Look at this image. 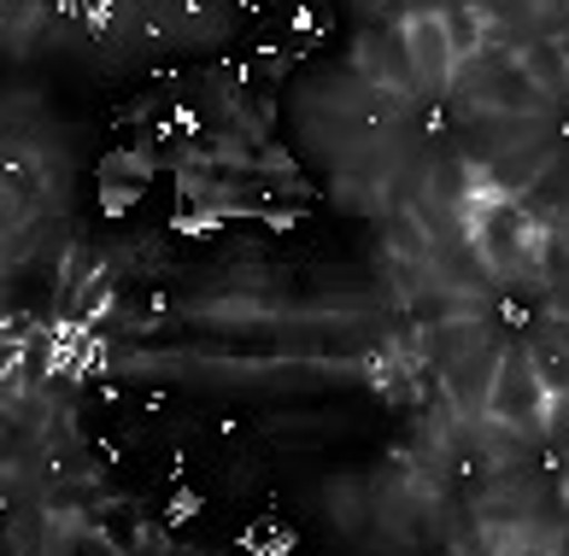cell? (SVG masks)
Wrapping results in <instances>:
<instances>
[{"instance_id":"6da1fadb","label":"cell","mask_w":569,"mask_h":556,"mask_svg":"<svg viewBox=\"0 0 569 556\" xmlns=\"http://www.w3.org/2000/svg\"><path fill=\"white\" fill-rule=\"evenodd\" d=\"M552 416H558V398L535 381L529 352H499L493 393H488V411H481V422H499V427H511V434H540Z\"/></svg>"},{"instance_id":"7a4b0ae2","label":"cell","mask_w":569,"mask_h":556,"mask_svg":"<svg viewBox=\"0 0 569 556\" xmlns=\"http://www.w3.org/2000/svg\"><path fill=\"white\" fill-rule=\"evenodd\" d=\"M393 24H399V41H406L417 89H423V94H452L458 65H452V53H447V36H440L435 7H399Z\"/></svg>"},{"instance_id":"3957f363","label":"cell","mask_w":569,"mask_h":556,"mask_svg":"<svg viewBox=\"0 0 569 556\" xmlns=\"http://www.w3.org/2000/svg\"><path fill=\"white\" fill-rule=\"evenodd\" d=\"M358 71H365L370 89H388V94H423L411 77V59H406V41H399V24L393 30H370L358 36Z\"/></svg>"},{"instance_id":"277c9868","label":"cell","mask_w":569,"mask_h":556,"mask_svg":"<svg viewBox=\"0 0 569 556\" xmlns=\"http://www.w3.org/2000/svg\"><path fill=\"white\" fill-rule=\"evenodd\" d=\"M517 71L529 77V89H535L546 105H552V100L563 94V82H569V53H563V36H552V30H546V36H529V41L517 48Z\"/></svg>"},{"instance_id":"5b68a950","label":"cell","mask_w":569,"mask_h":556,"mask_svg":"<svg viewBox=\"0 0 569 556\" xmlns=\"http://www.w3.org/2000/svg\"><path fill=\"white\" fill-rule=\"evenodd\" d=\"M435 18H440V36H447V53L458 71L470 59H481V7H435Z\"/></svg>"},{"instance_id":"8992f818","label":"cell","mask_w":569,"mask_h":556,"mask_svg":"<svg viewBox=\"0 0 569 556\" xmlns=\"http://www.w3.org/2000/svg\"><path fill=\"white\" fill-rule=\"evenodd\" d=\"M388 246H393L406 264H417V270L429 264V234L417 229V218H411V211H399V218L388 223Z\"/></svg>"},{"instance_id":"52a82bcc","label":"cell","mask_w":569,"mask_h":556,"mask_svg":"<svg viewBox=\"0 0 569 556\" xmlns=\"http://www.w3.org/2000/svg\"><path fill=\"white\" fill-rule=\"evenodd\" d=\"M66 556H123L112 545V533H100V527H71L66 533Z\"/></svg>"},{"instance_id":"ba28073f","label":"cell","mask_w":569,"mask_h":556,"mask_svg":"<svg viewBox=\"0 0 569 556\" xmlns=\"http://www.w3.org/2000/svg\"><path fill=\"white\" fill-rule=\"evenodd\" d=\"M188 516H200V498L194 492H177V504L164 509V522H188Z\"/></svg>"}]
</instances>
